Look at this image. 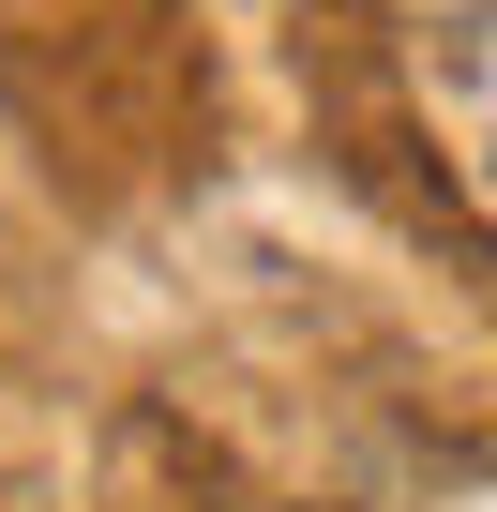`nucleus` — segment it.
I'll return each mask as SVG.
<instances>
[{
  "instance_id": "nucleus-1",
  "label": "nucleus",
  "mask_w": 497,
  "mask_h": 512,
  "mask_svg": "<svg viewBox=\"0 0 497 512\" xmlns=\"http://www.w3.org/2000/svg\"><path fill=\"white\" fill-rule=\"evenodd\" d=\"M407 16H422V31H482V46H497V0H407Z\"/></svg>"
}]
</instances>
